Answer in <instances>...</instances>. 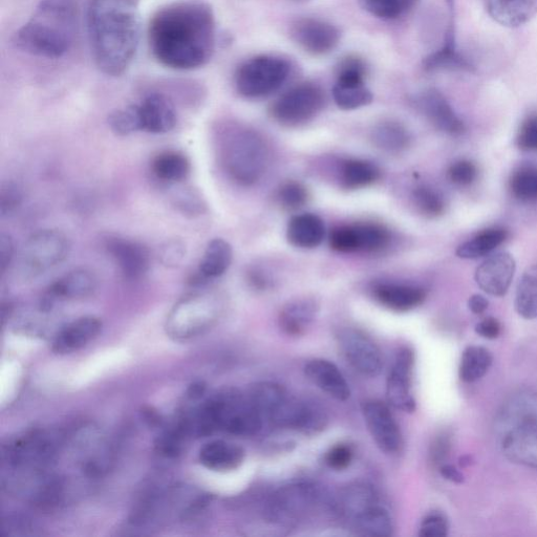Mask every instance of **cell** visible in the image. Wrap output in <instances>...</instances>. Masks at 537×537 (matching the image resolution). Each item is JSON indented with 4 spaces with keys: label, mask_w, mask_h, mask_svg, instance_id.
Masks as SVG:
<instances>
[{
    "label": "cell",
    "mask_w": 537,
    "mask_h": 537,
    "mask_svg": "<svg viewBox=\"0 0 537 537\" xmlns=\"http://www.w3.org/2000/svg\"><path fill=\"white\" fill-rule=\"evenodd\" d=\"M148 41L155 59L168 69L202 68L216 48V16L201 0L168 4L150 19Z\"/></svg>",
    "instance_id": "cell-1"
},
{
    "label": "cell",
    "mask_w": 537,
    "mask_h": 537,
    "mask_svg": "<svg viewBox=\"0 0 537 537\" xmlns=\"http://www.w3.org/2000/svg\"><path fill=\"white\" fill-rule=\"evenodd\" d=\"M87 23L97 68L107 76L120 77L139 49L140 0H89Z\"/></svg>",
    "instance_id": "cell-2"
},
{
    "label": "cell",
    "mask_w": 537,
    "mask_h": 537,
    "mask_svg": "<svg viewBox=\"0 0 537 537\" xmlns=\"http://www.w3.org/2000/svg\"><path fill=\"white\" fill-rule=\"evenodd\" d=\"M77 31L71 0H42L15 34V46L32 56L59 59L72 49Z\"/></svg>",
    "instance_id": "cell-3"
},
{
    "label": "cell",
    "mask_w": 537,
    "mask_h": 537,
    "mask_svg": "<svg viewBox=\"0 0 537 537\" xmlns=\"http://www.w3.org/2000/svg\"><path fill=\"white\" fill-rule=\"evenodd\" d=\"M494 429L507 459L537 469V393L513 394L503 404Z\"/></svg>",
    "instance_id": "cell-4"
},
{
    "label": "cell",
    "mask_w": 537,
    "mask_h": 537,
    "mask_svg": "<svg viewBox=\"0 0 537 537\" xmlns=\"http://www.w3.org/2000/svg\"><path fill=\"white\" fill-rule=\"evenodd\" d=\"M199 421L212 435L224 431L234 436L250 437L259 434L264 420L248 395L228 389L213 395L197 407Z\"/></svg>",
    "instance_id": "cell-5"
},
{
    "label": "cell",
    "mask_w": 537,
    "mask_h": 537,
    "mask_svg": "<svg viewBox=\"0 0 537 537\" xmlns=\"http://www.w3.org/2000/svg\"><path fill=\"white\" fill-rule=\"evenodd\" d=\"M219 313V299L213 292L187 294L169 312L165 324L166 333L177 341L196 338L213 326Z\"/></svg>",
    "instance_id": "cell-6"
},
{
    "label": "cell",
    "mask_w": 537,
    "mask_h": 537,
    "mask_svg": "<svg viewBox=\"0 0 537 537\" xmlns=\"http://www.w3.org/2000/svg\"><path fill=\"white\" fill-rule=\"evenodd\" d=\"M71 249L68 236L57 229L32 234L20 250L15 266L16 276L31 281L46 274L67 259Z\"/></svg>",
    "instance_id": "cell-7"
},
{
    "label": "cell",
    "mask_w": 537,
    "mask_h": 537,
    "mask_svg": "<svg viewBox=\"0 0 537 537\" xmlns=\"http://www.w3.org/2000/svg\"><path fill=\"white\" fill-rule=\"evenodd\" d=\"M267 160V146L259 134L242 130L227 140L224 163L235 182L249 186L259 181L266 169Z\"/></svg>",
    "instance_id": "cell-8"
},
{
    "label": "cell",
    "mask_w": 537,
    "mask_h": 537,
    "mask_svg": "<svg viewBox=\"0 0 537 537\" xmlns=\"http://www.w3.org/2000/svg\"><path fill=\"white\" fill-rule=\"evenodd\" d=\"M289 63L278 57L257 56L244 62L235 75V87L246 98H261L277 91L287 80Z\"/></svg>",
    "instance_id": "cell-9"
},
{
    "label": "cell",
    "mask_w": 537,
    "mask_h": 537,
    "mask_svg": "<svg viewBox=\"0 0 537 537\" xmlns=\"http://www.w3.org/2000/svg\"><path fill=\"white\" fill-rule=\"evenodd\" d=\"M325 105V95L317 85L303 83L279 97L271 115L279 124L298 126L312 120Z\"/></svg>",
    "instance_id": "cell-10"
},
{
    "label": "cell",
    "mask_w": 537,
    "mask_h": 537,
    "mask_svg": "<svg viewBox=\"0 0 537 537\" xmlns=\"http://www.w3.org/2000/svg\"><path fill=\"white\" fill-rule=\"evenodd\" d=\"M320 502L315 486L299 483L277 490L269 504V517L279 524H293L303 520Z\"/></svg>",
    "instance_id": "cell-11"
},
{
    "label": "cell",
    "mask_w": 537,
    "mask_h": 537,
    "mask_svg": "<svg viewBox=\"0 0 537 537\" xmlns=\"http://www.w3.org/2000/svg\"><path fill=\"white\" fill-rule=\"evenodd\" d=\"M269 421L282 428L294 429L305 435H316L327 427L329 418L319 404L287 396Z\"/></svg>",
    "instance_id": "cell-12"
},
{
    "label": "cell",
    "mask_w": 537,
    "mask_h": 537,
    "mask_svg": "<svg viewBox=\"0 0 537 537\" xmlns=\"http://www.w3.org/2000/svg\"><path fill=\"white\" fill-rule=\"evenodd\" d=\"M340 347L352 367L361 375L375 378L383 369V358L375 342L355 329L343 330L339 335Z\"/></svg>",
    "instance_id": "cell-13"
},
{
    "label": "cell",
    "mask_w": 537,
    "mask_h": 537,
    "mask_svg": "<svg viewBox=\"0 0 537 537\" xmlns=\"http://www.w3.org/2000/svg\"><path fill=\"white\" fill-rule=\"evenodd\" d=\"M292 40L300 48L314 56L331 53L339 44L340 31L327 21L315 18H299L290 28Z\"/></svg>",
    "instance_id": "cell-14"
},
{
    "label": "cell",
    "mask_w": 537,
    "mask_h": 537,
    "mask_svg": "<svg viewBox=\"0 0 537 537\" xmlns=\"http://www.w3.org/2000/svg\"><path fill=\"white\" fill-rule=\"evenodd\" d=\"M362 413L377 446L385 454H397L403 441L400 428L389 406L378 400H370L364 402Z\"/></svg>",
    "instance_id": "cell-15"
},
{
    "label": "cell",
    "mask_w": 537,
    "mask_h": 537,
    "mask_svg": "<svg viewBox=\"0 0 537 537\" xmlns=\"http://www.w3.org/2000/svg\"><path fill=\"white\" fill-rule=\"evenodd\" d=\"M414 364L413 351L408 348L400 350L386 381V398L389 403L406 413L416 410V400L412 392Z\"/></svg>",
    "instance_id": "cell-16"
},
{
    "label": "cell",
    "mask_w": 537,
    "mask_h": 537,
    "mask_svg": "<svg viewBox=\"0 0 537 537\" xmlns=\"http://www.w3.org/2000/svg\"><path fill=\"white\" fill-rule=\"evenodd\" d=\"M517 270V263L508 252L492 254L477 268V285L491 296L502 297L507 294Z\"/></svg>",
    "instance_id": "cell-17"
},
{
    "label": "cell",
    "mask_w": 537,
    "mask_h": 537,
    "mask_svg": "<svg viewBox=\"0 0 537 537\" xmlns=\"http://www.w3.org/2000/svg\"><path fill=\"white\" fill-rule=\"evenodd\" d=\"M141 131L166 134L177 125V111L173 101L162 93H150L137 104Z\"/></svg>",
    "instance_id": "cell-18"
},
{
    "label": "cell",
    "mask_w": 537,
    "mask_h": 537,
    "mask_svg": "<svg viewBox=\"0 0 537 537\" xmlns=\"http://www.w3.org/2000/svg\"><path fill=\"white\" fill-rule=\"evenodd\" d=\"M97 288L96 276L87 269H75L52 284L42 298L41 309L50 311L58 300L91 296Z\"/></svg>",
    "instance_id": "cell-19"
},
{
    "label": "cell",
    "mask_w": 537,
    "mask_h": 537,
    "mask_svg": "<svg viewBox=\"0 0 537 537\" xmlns=\"http://www.w3.org/2000/svg\"><path fill=\"white\" fill-rule=\"evenodd\" d=\"M417 102L421 112L439 131L454 137L464 134L463 121L439 91L427 90L419 96Z\"/></svg>",
    "instance_id": "cell-20"
},
{
    "label": "cell",
    "mask_w": 537,
    "mask_h": 537,
    "mask_svg": "<svg viewBox=\"0 0 537 537\" xmlns=\"http://www.w3.org/2000/svg\"><path fill=\"white\" fill-rule=\"evenodd\" d=\"M106 247L125 278L138 281L147 273L150 255L141 243L116 238L110 240Z\"/></svg>",
    "instance_id": "cell-21"
},
{
    "label": "cell",
    "mask_w": 537,
    "mask_h": 537,
    "mask_svg": "<svg viewBox=\"0 0 537 537\" xmlns=\"http://www.w3.org/2000/svg\"><path fill=\"white\" fill-rule=\"evenodd\" d=\"M102 330V321L94 316L81 317L64 327L55 337L53 352L67 355L88 346Z\"/></svg>",
    "instance_id": "cell-22"
},
{
    "label": "cell",
    "mask_w": 537,
    "mask_h": 537,
    "mask_svg": "<svg viewBox=\"0 0 537 537\" xmlns=\"http://www.w3.org/2000/svg\"><path fill=\"white\" fill-rule=\"evenodd\" d=\"M309 380L329 396L338 401L351 397L350 385L336 365L326 359H313L305 368Z\"/></svg>",
    "instance_id": "cell-23"
},
{
    "label": "cell",
    "mask_w": 537,
    "mask_h": 537,
    "mask_svg": "<svg viewBox=\"0 0 537 537\" xmlns=\"http://www.w3.org/2000/svg\"><path fill=\"white\" fill-rule=\"evenodd\" d=\"M199 460L209 470L228 472L243 464L245 451L242 447L226 441H212L201 448Z\"/></svg>",
    "instance_id": "cell-24"
},
{
    "label": "cell",
    "mask_w": 537,
    "mask_h": 537,
    "mask_svg": "<svg viewBox=\"0 0 537 537\" xmlns=\"http://www.w3.org/2000/svg\"><path fill=\"white\" fill-rule=\"evenodd\" d=\"M377 302L385 308L396 312L414 310L424 303V290L406 285L380 284L374 289Z\"/></svg>",
    "instance_id": "cell-25"
},
{
    "label": "cell",
    "mask_w": 537,
    "mask_h": 537,
    "mask_svg": "<svg viewBox=\"0 0 537 537\" xmlns=\"http://www.w3.org/2000/svg\"><path fill=\"white\" fill-rule=\"evenodd\" d=\"M233 252L230 244L223 239L212 240L203 255L198 273L192 279L193 285H203L209 279L226 273L232 263Z\"/></svg>",
    "instance_id": "cell-26"
},
{
    "label": "cell",
    "mask_w": 537,
    "mask_h": 537,
    "mask_svg": "<svg viewBox=\"0 0 537 537\" xmlns=\"http://www.w3.org/2000/svg\"><path fill=\"white\" fill-rule=\"evenodd\" d=\"M325 224L315 214L307 213L293 218L287 230L289 242L298 248L313 249L325 239Z\"/></svg>",
    "instance_id": "cell-27"
},
{
    "label": "cell",
    "mask_w": 537,
    "mask_h": 537,
    "mask_svg": "<svg viewBox=\"0 0 537 537\" xmlns=\"http://www.w3.org/2000/svg\"><path fill=\"white\" fill-rule=\"evenodd\" d=\"M318 312L315 300L303 298L286 305L279 314V325L289 336L303 335L311 326Z\"/></svg>",
    "instance_id": "cell-28"
},
{
    "label": "cell",
    "mask_w": 537,
    "mask_h": 537,
    "mask_svg": "<svg viewBox=\"0 0 537 537\" xmlns=\"http://www.w3.org/2000/svg\"><path fill=\"white\" fill-rule=\"evenodd\" d=\"M508 236L509 232L502 227L485 229L460 245L456 254L462 260L482 259L502 246L507 241Z\"/></svg>",
    "instance_id": "cell-29"
},
{
    "label": "cell",
    "mask_w": 537,
    "mask_h": 537,
    "mask_svg": "<svg viewBox=\"0 0 537 537\" xmlns=\"http://www.w3.org/2000/svg\"><path fill=\"white\" fill-rule=\"evenodd\" d=\"M353 526L358 534L374 537L391 536L394 530L389 512L375 504L355 515Z\"/></svg>",
    "instance_id": "cell-30"
},
{
    "label": "cell",
    "mask_w": 537,
    "mask_h": 537,
    "mask_svg": "<svg viewBox=\"0 0 537 537\" xmlns=\"http://www.w3.org/2000/svg\"><path fill=\"white\" fill-rule=\"evenodd\" d=\"M152 170L154 175L163 182H182L190 173V162L177 150H165L154 158Z\"/></svg>",
    "instance_id": "cell-31"
},
{
    "label": "cell",
    "mask_w": 537,
    "mask_h": 537,
    "mask_svg": "<svg viewBox=\"0 0 537 537\" xmlns=\"http://www.w3.org/2000/svg\"><path fill=\"white\" fill-rule=\"evenodd\" d=\"M247 395L264 421H269L279 404L288 396L282 385L270 381L255 383Z\"/></svg>",
    "instance_id": "cell-32"
},
{
    "label": "cell",
    "mask_w": 537,
    "mask_h": 537,
    "mask_svg": "<svg viewBox=\"0 0 537 537\" xmlns=\"http://www.w3.org/2000/svg\"><path fill=\"white\" fill-rule=\"evenodd\" d=\"M372 140L385 152L400 153L410 146L411 136L401 123L383 121L374 127Z\"/></svg>",
    "instance_id": "cell-33"
},
{
    "label": "cell",
    "mask_w": 537,
    "mask_h": 537,
    "mask_svg": "<svg viewBox=\"0 0 537 537\" xmlns=\"http://www.w3.org/2000/svg\"><path fill=\"white\" fill-rule=\"evenodd\" d=\"M537 7V0H489V10L501 23L520 25Z\"/></svg>",
    "instance_id": "cell-34"
},
{
    "label": "cell",
    "mask_w": 537,
    "mask_h": 537,
    "mask_svg": "<svg viewBox=\"0 0 537 537\" xmlns=\"http://www.w3.org/2000/svg\"><path fill=\"white\" fill-rule=\"evenodd\" d=\"M379 178V168L369 161L347 160L341 166L342 184L348 189L367 187Z\"/></svg>",
    "instance_id": "cell-35"
},
{
    "label": "cell",
    "mask_w": 537,
    "mask_h": 537,
    "mask_svg": "<svg viewBox=\"0 0 537 537\" xmlns=\"http://www.w3.org/2000/svg\"><path fill=\"white\" fill-rule=\"evenodd\" d=\"M491 353L482 347H468L462 355L460 363V378L466 383L476 382L486 375L491 367Z\"/></svg>",
    "instance_id": "cell-36"
},
{
    "label": "cell",
    "mask_w": 537,
    "mask_h": 537,
    "mask_svg": "<svg viewBox=\"0 0 537 537\" xmlns=\"http://www.w3.org/2000/svg\"><path fill=\"white\" fill-rule=\"evenodd\" d=\"M333 97L339 109L353 111L367 106L373 101L372 92L365 87L364 82L343 83L336 82Z\"/></svg>",
    "instance_id": "cell-37"
},
{
    "label": "cell",
    "mask_w": 537,
    "mask_h": 537,
    "mask_svg": "<svg viewBox=\"0 0 537 537\" xmlns=\"http://www.w3.org/2000/svg\"><path fill=\"white\" fill-rule=\"evenodd\" d=\"M515 310L526 319L537 318V266L523 275L515 294Z\"/></svg>",
    "instance_id": "cell-38"
},
{
    "label": "cell",
    "mask_w": 537,
    "mask_h": 537,
    "mask_svg": "<svg viewBox=\"0 0 537 537\" xmlns=\"http://www.w3.org/2000/svg\"><path fill=\"white\" fill-rule=\"evenodd\" d=\"M509 187L512 196L520 202H537V166L527 165L515 170Z\"/></svg>",
    "instance_id": "cell-39"
},
{
    "label": "cell",
    "mask_w": 537,
    "mask_h": 537,
    "mask_svg": "<svg viewBox=\"0 0 537 537\" xmlns=\"http://www.w3.org/2000/svg\"><path fill=\"white\" fill-rule=\"evenodd\" d=\"M358 251L376 252L388 247L391 234L388 229L373 223L355 225Z\"/></svg>",
    "instance_id": "cell-40"
},
{
    "label": "cell",
    "mask_w": 537,
    "mask_h": 537,
    "mask_svg": "<svg viewBox=\"0 0 537 537\" xmlns=\"http://www.w3.org/2000/svg\"><path fill=\"white\" fill-rule=\"evenodd\" d=\"M414 200L423 216L431 219L444 214L446 203L439 191L429 186H419L414 191Z\"/></svg>",
    "instance_id": "cell-41"
},
{
    "label": "cell",
    "mask_w": 537,
    "mask_h": 537,
    "mask_svg": "<svg viewBox=\"0 0 537 537\" xmlns=\"http://www.w3.org/2000/svg\"><path fill=\"white\" fill-rule=\"evenodd\" d=\"M375 503V493L369 486L355 485L348 488L345 494H343L340 507L343 509V512L354 518L363 509Z\"/></svg>",
    "instance_id": "cell-42"
},
{
    "label": "cell",
    "mask_w": 537,
    "mask_h": 537,
    "mask_svg": "<svg viewBox=\"0 0 537 537\" xmlns=\"http://www.w3.org/2000/svg\"><path fill=\"white\" fill-rule=\"evenodd\" d=\"M112 131L119 136H128L141 131L137 104L114 111L109 117Z\"/></svg>",
    "instance_id": "cell-43"
},
{
    "label": "cell",
    "mask_w": 537,
    "mask_h": 537,
    "mask_svg": "<svg viewBox=\"0 0 537 537\" xmlns=\"http://www.w3.org/2000/svg\"><path fill=\"white\" fill-rule=\"evenodd\" d=\"M309 199L307 188L298 182H287L279 188L277 200L279 205L287 210H297L304 207Z\"/></svg>",
    "instance_id": "cell-44"
},
{
    "label": "cell",
    "mask_w": 537,
    "mask_h": 537,
    "mask_svg": "<svg viewBox=\"0 0 537 537\" xmlns=\"http://www.w3.org/2000/svg\"><path fill=\"white\" fill-rule=\"evenodd\" d=\"M361 7L378 18L394 19L406 8L403 0H360Z\"/></svg>",
    "instance_id": "cell-45"
},
{
    "label": "cell",
    "mask_w": 537,
    "mask_h": 537,
    "mask_svg": "<svg viewBox=\"0 0 537 537\" xmlns=\"http://www.w3.org/2000/svg\"><path fill=\"white\" fill-rule=\"evenodd\" d=\"M447 176L451 183L465 187L476 182L479 170L474 162L459 160L449 167Z\"/></svg>",
    "instance_id": "cell-46"
},
{
    "label": "cell",
    "mask_w": 537,
    "mask_h": 537,
    "mask_svg": "<svg viewBox=\"0 0 537 537\" xmlns=\"http://www.w3.org/2000/svg\"><path fill=\"white\" fill-rule=\"evenodd\" d=\"M331 248L342 253L358 252L357 235L354 226L334 229L330 236Z\"/></svg>",
    "instance_id": "cell-47"
},
{
    "label": "cell",
    "mask_w": 537,
    "mask_h": 537,
    "mask_svg": "<svg viewBox=\"0 0 537 537\" xmlns=\"http://www.w3.org/2000/svg\"><path fill=\"white\" fill-rule=\"evenodd\" d=\"M517 145L524 152H537V114L531 115L522 123Z\"/></svg>",
    "instance_id": "cell-48"
},
{
    "label": "cell",
    "mask_w": 537,
    "mask_h": 537,
    "mask_svg": "<svg viewBox=\"0 0 537 537\" xmlns=\"http://www.w3.org/2000/svg\"><path fill=\"white\" fill-rule=\"evenodd\" d=\"M353 461V450L349 445L333 446L326 455L327 465L334 470H345Z\"/></svg>",
    "instance_id": "cell-49"
},
{
    "label": "cell",
    "mask_w": 537,
    "mask_h": 537,
    "mask_svg": "<svg viewBox=\"0 0 537 537\" xmlns=\"http://www.w3.org/2000/svg\"><path fill=\"white\" fill-rule=\"evenodd\" d=\"M448 533V523L444 515L432 513L422 521L419 535L422 537H444Z\"/></svg>",
    "instance_id": "cell-50"
},
{
    "label": "cell",
    "mask_w": 537,
    "mask_h": 537,
    "mask_svg": "<svg viewBox=\"0 0 537 537\" xmlns=\"http://www.w3.org/2000/svg\"><path fill=\"white\" fill-rule=\"evenodd\" d=\"M23 200V192L15 183H7L0 192V212L2 216L12 213Z\"/></svg>",
    "instance_id": "cell-51"
},
{
    "label": "cell",
    "mask_w": 537,
    "mask_h": 537,
    "mask_svg": "<svg viewBox=\"0 0 537 537\" xmlns=\"http://www.w3.org/2000/svg\"><path fill=\"white\" fill-rule=\"evenodd\" d=\"M186 254V248L180 240H170L161 248V261L167 267L179 266Z\"/></svg>",
    "instance_id": "cell-52"
},
{
    "label": "cell",
    "mask_w": 537,
    "mask_h": 537,
    "mask_svg": "<svg viewBox=\"0 0 537 537\" xmlns=\"http://www.w3.org/2000/svg\"><path fill=\"white\" fill-rule=\"evenodd\" d=\"M451 449V436L447 433L441 434L434 442L431 450L432 461L440 467L449 456Z\"/></svg>",
    "instance_id": "cell-53"
},
{
    "label": "cell",
    "mask_w": 537,
    "mask_h": 537,
    "mask_svg": "<svg viewBox=\"0 0 537 537\" xmlns=\"http://www.w3.org/2000/svg\"><path fill=\"white\" fill-rule=\"evenodd\" d=\"M14 255V245L10 235L3 233L0 235V272L5 274L10 266Z\"/></svg>",
    "instance_id": "cell-54"
},
{
    "label": "cell",
    "mask_w": 537,
    "mask_h": 537,
    "mask_svg": "<svg viewBox=\"0 0 537 537\" xmlns=\"http://www.w3.org/2000/svg\"><path fill=\"white\" fill-rule=\"evenodd\" d=\"M476 332L487 339H496L501 335L502 326L498 319L487 317L479 322Z\"/></svg>",
    "instance_id": "cell-55"
},
{
    "label": "cell",
    "mask_w": 537,
    "mask_h": 537,
    "mask_svg": "<svg viewBox=\"0 0 537 537\" xmlns=\"http://www.w3.org/2000/svg\"><path fill=\"white\" fill-rule=\"evenodd\" d=\"M248 281L253 288L259 290L266 289L270 284L268 275L257 268H253L248 272Z\"/></svg>",
    "instance_id": "cell-56"
},
{
    "label": "cell",
    "mask_w": 537,
    "mask_h": 537,
    "mask_svg": "<svg viewBox=\"0 0 537 537\" xmlns=\"http://www.w3.org/2000/svg\"><path fill=\"white\" fill-rule=\"evenodd\" d=\"M488 307L489 302L483 295L475 294L472 295L468 300V308L474 314H483Z\"/></svg>",
    "instance_id": "cell-57"
},
{
    "label": "cell",
    "mask_w": 537,
    "mask_h": 537,
    "mask_svg": "<svg viewBox=\"0 0 537 537\" xmlns=\"http://www.w3.org/2000/svg\"><path fill=\"white\" fill-rule=\"evenodd\" d=\"M441 475L444 479L454 482V483H462L464 481V477L461 474V472L454 466L443 464L440 467Z\"/></svg>",
    "instance_id": "cell-58"
},
{
    "label": "cell",
    "mask_w": 537,
    "mask_h": 537,
    "mask_svg": "<svg viewBox=\"0 0 537 537\" xmlns=\"http://www.w3.org/2000/svg\"><path fill=\"white\" fill-rule=\"evenodd\" d=\"M206 393V384L202 381L193 383L188 389L187 396L192 401H198L203 398Z\"/></svg>",
    "instance_id": "cell-59"
},
{
    "label": "cell",
    "mask_w": 537,
    "mask_h": 537,
    "mask_svg": "<svg viewBox=\"0 0 537 537\" xmlns=\"http://www.w3.org/2000/svg\"><path fill=\"white\" fill-rule=\"evenodd\" d=\"M292 2H296V3H307V2H311V0H292Z\"/></svg>",
    "instance_id": "cell-60"
}]
</instances>
